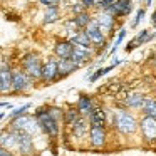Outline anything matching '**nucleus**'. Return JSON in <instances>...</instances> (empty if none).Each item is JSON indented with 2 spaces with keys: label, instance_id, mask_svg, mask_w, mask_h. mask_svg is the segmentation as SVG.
<instances>
[{
  "label": "nucleus",
  "instance_id": "1",
  "mask_svg": "<svg viewBox=\"0 0 156 156\" xmlns=\"http://www.w3.org/2000/svg\"><path fill=\"white\" fill-rule=\"evenodd\" d=\"M55 112H57V109H39L34 116L39 124V129L51 138H55L61 129L59 128V116Z\"/></svg>",
  "mask_w": 156,
  "mask_h": 156
},
{
  "label": "nucleus",
  "instance_id": "2",
  "mask_svg": "<svg viewBox=\"0 0 156 156\" xmlns=\"http://www.w3.org/2000/svg\"><path fill=\"white\" fill-rule=\"evenodd\" d=\"M114 126L121 134L129 136L138 131V119L134 118L133 112L121 109V111L114 112Z\"/></svg>",
  "mask_w": 156,
  "mask_h": 156
},
{
  "label": "nucleus",
  "instance_id": "3",
  "mask_svg": "<svg viewBox=\"0 0 156 156\" xmlns=\"http://www.w3.org/2000/svg\"><path fill=\"white\" fill-rule=\"evenodd\" d=\"M42 64H44V62H42L41 55L35 54V52H29V54H25L24 59H22V71H24L32 81H34V79L37 81V79H41Z\"/></svg>",
  "mask_w": 156,
  "mask_h": 156
},
{
  "label": "nucleus",
  "instance_id": "4",
  "mask_svg": "<svg viewBox=\"0 0 156 156\" xmlns=\"http://www.w3.org/2000/svg\"><path fill=\"white\" fill-rule=\"evenodd\" d=\"M12 128L10 129H17V131H24L27 133V134H30L32 138H34L35 133H39L41 129H39V124L37 121H35L34 116H29V114H24V116H19V118L12 119Z\"/></svg>",
  "mask_w": 156,
  "mask_h": 156
},
{
  "label": "nucleus",
  "instance_id": "5",
  "mask_svg": "<svg viewBox=\"0 0 156 156\" xmlns=\"http://www.w3.org/2000/svg\"><path fill=\"white\" fill-rule=\"evenodd\" d=\"M32 87V79L22 69H12V91L25 92Z\"/></svg>",
  "mask_w": 156,
  "mask_h": 156
},
{
  "label": "nucleus",
  "instance_id": "6",
  "mask_svg": "<svg viewBox=\"0 0 156 156\" xmlns=\"http://www.w3.org/2000/svg\"><path fill=\"white\" fill-rule=\"evenodd\" d=\"M12 131H14L15 141H17V151L22 156H30L34 153V138L24 131H17V129H12Z\"/></svg>",
  "mask_w": 156,
  "mask_h": 156
},
{
  "label": "nucleus",
  "instance_id": "7",
  "mask_svg": "<svg viewBox=\"0 0 156 156\" xmlns=\"http://www.w3.org/2000/svg\"><path fill=\"white\" fill-rule=\"evenodd\" d=\"M84 34L87 35L89 42H91V47H99V49H101L102 45H104L106 34H104V32H101V29L98 27V24H96L94 19H92V20L89 22V25L84 29Z\"/></svg>",
  "mask_w": 156,
  "mask_h": 156
},
{
  "label": "nucleus",
  "instance_id": "8",
  "mask_svg": "<svg viewBox=\"0 0 156 156\" xmlns=\"http://www.w3.org/2000/svg\"><path fill=\"white\" fill-rule=\"evenodd\" d=\"M138 128H139V131H141V136H143L144 141H148V143L156 141V119L144 116V118L138 122Z\"/></svg>",
  "mask_w": 156,
  "mask_h": 156
},
{
  "label": "nucleus",
  "instance_id": "9",
  "mask_svg": "<svg viewBox=\"0 0 156 156\" xmlns=\"http://www.w3.org/2000/svg\"><path fill=\"white\" fill-rule=\"evenodd\" d=\"M92 57V47H82V45H74L71 54V61L74 62L77 67H82L84 64H87Z\"/></svg>",
  "mask_w": 156,
  "mask_h": 156
},
{
  "label": "nucleus",
  "instance_id": "10",
  "mask_svg": "<svg viewBox=\"0 0 156 156\" xmlns=\"http://www.w3.org/2000/svg\"><path fill=\"white\" fill-rule=\"evenodd\" d=\"M106 10L112 15V17H126L131 14L133 10V0H116L112 5H109Z\"/></svg>",
  "mask_w": 156,
  "mask_h": 156
},
{
  "label": "nucleus",
  "instance_id": "11",
  "mask_svg": "<svg viewBox=\"0 0 156 156\" xmlns=\"http://www.w3.org/2000/svg\"><path fill=\"white\" fill-rule=\"evenodd\" d=\"M41 79L44 82H54L59 79V72H57V59H49L42 64V72H41Z\"/></svg>",
  "mask_w": 156,
  "mask_h": 156
},
{
  "label": "nucleus",
  "instance_id": "12",
  "mask_svg": "<svg viewBox=\"0 0 156 156\" xmlns=\"http://www.w3.org/2000/svg\"><path fill=\"white\" fill-rule=\"evenodd\" d=\"M96 20V24H98V27L101 29V32H104V34H108V32H111L112 29H114V22L116 19L112 17L111 14H109L108 10H101L96 14V17H92Z\"/></svg>",
  "mask_w": 156,
  "mask_h": 156
},
{
  "label": "nucleus",
  "instance_id": "13",
  "mask_svg": "<svg viewBox=\"0 0 156 156\" xmlns=\"http://www.w3.org/2000/svg\"><path fill=\"white\" fill-rule=\"evenodd\" d=\"M106 128L101 126H89V141L92 148H102L106 144Z\"/></svg>",
  "mask_w": 156,
  "mask_h": 156
},
{
  "label": "nucleus",
  "instance_id": "14",
  "mask_svg": "<svg viewBox=\"0 0 156 156\" xmlns=\"http://www.w3.org/2000/svg\"><path fill=\"white\" fill-rule=\"evenodd\" d=\"M12 91V67L4 64L0 67V94H7Z\"/></svg>",
  "mask_w": 156,
  "mask_h": 156
},
{
  "label": "nucleus",
  "instance_id": "15",
  "mask_svg": "<svg viewBox=\"0 0 156 156\" xmlns=\"http://www.w3.org/2000/svg\"><path fill=\"white\" fill-rule=\"evenodd\" d=\"M151 39H153V35L149 34L148 29H143L141 32H138V35H136V37H133L131 41L128 42V45L124 47V51H126V52H131V51H134L136 47H139V45H143V44H146V42H149Z\"/></svg>",
  "mask_w": 156,
  "mask_h": 156
},
{
  "label": "nucleus",
  "instance_id": "16",
  "mask_svg": "<svg viewBox=\"0 0 156 156\" xmlns=\"http://www.w3.org/2000/svg\"><path fill=\"white\" fill-rule=\"evenodd\" d=\"M0 146L9 151H17V141H15V134L12 129H5L0 133Z\"/></svg>",
  "mask_w": 156,
  "mask_h": 156
},
{
  "label": "nucleus",
  "instance_id": "17",
  "mask_svg": "<svg viewBox=\"0 0 156 156\" xmlns=\"http://www.w3.org/2000/svg\"><path fill=\"white\" fill-rule=\"evenodd\" d=\"M72 49H74V45L69 41H59L57 44L54 45V54L57 55L59 59H69L72 54Z\"/></svg>",
  "mask_w": 156,
  "mask_h": 156
},
{
  "label": "nucleus",
  "instance_id": "18",
  "mask_svg": "<svg viewBox=\"0 0 156 156\" xmlns=\"http://www.w3.org/2000/svg\"><path fill=\"white\" fill-rule=\"evenodd\" d=\"M94 106H92V99L89 96H84L82 94L77 101V112L82 116V118H89V114L92 112Z\"/></svg>",
  "mask_w": 156,
  "mask_h": 156
},
{
  "label": "nucleus",
  "instance_id": "19",
  "mask_svg": "<svg viewBox=\"0 0 156 156\" xmlns=\"http://www.w3.org/2000/svg\"><path fill=\"white\" fill-rule=\"evenodd\" d=\"M77 66L71 61V59H59L57 61V72H59V77H64V76L72 74L74 71H77Z\"/></svg>",
  "mask_w": 156,
  "mask_h": 156
},
{
  "label": "nucleus",
  "instance_id": "20",
  "mask_svg": "<svg viewBox=\"0 0 156 156\" xmlns=\"http://www.w3.org/2000/svg\"><path fill=\"white\" fill-rule=\"evenodd\" d=\"M92 20V15L89 14L87 10H84V12H81V14H77V15H74V17L71 19V22H72V25H74L77 30H84L86 27L89 25V22Z\"/></svg>",
  "mask_w": 156,
  "mask_h": 156
},
{
  "label": "nucleus",
  "instance_id": "21",
  "mask_svg": "<svg viewBox=\"0 0 156 156\" xmlns=\"http://www.w3.org/2000/svg\"><path fill=\"white\" fill-rule=\"evenodd\" d=\"M71 128H72V134H74L76 138H84V136L87 134V131H89V122H87L86 118L81 116Z\"/></svg>",
  "mask_w": 156,
  "mask_h": 156
},
{
  "label": "nucleus",
  "instance_id": "22",
  "mask_svg": "<svg viewBox=\"0 0 156 156\" xmlns=\"http://www.w3.org/2000/svg\"><path fill=\"white\" fill-rule=\"evenodd\" d=\"M89 121H91L92 126H101V128H106V111L104 109L94 108L92 112L89 114Z\"/></svg>",
  "mask_w": 156,
  "mask_h": 156
},
{
  "label": "nucleus",
  "instance_id": "23",
  "mask_svg": "<svg viewBox=\"0 0 156 156\" xmlns=\"http://www.w3.org/2000/svg\"><path fill=\"white\" fill-rule=\"evenodd\" d=\"M124 102L129 109H141L143 102H144V96H143L141 92H133V94H129L128 98H126Z\"/></svg>",
  "mask_w": 156,
  "mask_h": 156
},
{
  "label": "nucleus",
  "instance_id": "24",
  "mask_svg": "<svg viewBox=\"0 0 156 156\" xmlns=\"http://www.w3.org/2000/svg\"><path fill=\"white\" fill-rule=\"evenodd\" d=\"M59 17H61V9H59V5L47 7V9H45V14H44V24L45 25L54 24V22L59 20Z\"/></svg>",
  "mask_w": 156,
  "mask_h": 156
},
{
  "label": "nucleus",
  "instance_id": "25",
  "mask_svg": "<svg viewBox=\"0 0 156 156\" xmlns=\"http://www.w3.org/2000/svg\"><path fill=\"white\" fill-rule=\"evenodd\" d=\"M69 42H71L72 45H82V47H91V42H89L87 35L84 34V30H77L74 35H71V37L67 39Z\"/></svg>",
  "mask_w": 156,
  "mask_h": 156
},
{
  "label": "nucleus",
  "instance_id": "26",
  "mask_svg": "<svg viewBox=\"0 0 156 156\" xmlns=\"http://www.w3.org/2000/svg\"><path fill=\"white\" fill-rule=\"evenodd\" d=\"M141 109L144 112V116L156 119V99L154 98H144V102H143Z\"/></svg>",
  "mask_w": 156,
  "mask_h": 156
},
{
  "label": "nucleus",
  "instance_id": "27",
  "mask_svg": "<svg viewBox=\"0 0 156 156\" xmlns=\"http://www.w3.org/2000/svg\"><path fill=\"white\" fill-rule=\"evenodd\" d=\"M79 118H81V114L77 112V109H69V111L64 114V122H66L67 126H72Z\"/></svg>",
  "mask_w": 156,
  "mask_h": 156
},
{
  "label": "nucleus",
  "instance_id": "28",
  "mask_svg": "<svg viewBox=\"0 0 156 156\" xmlns=\"http://www.w3.org/2000/svg\"><path fill=\"white\" fill-rule=\"evenodd\" d=\"M114 67H116V66H114V64H111V66H108V67H101V69H98V71H96L92 76H89V81H91V82L98 81L99 77H102V76H106L108 72H111Z\"/></svg>",
  "mask_w": 156,
  "mask_h": 156
},
{
  "label": "nucleus",
  "instance_id": "29",
  "mask_svg": "<svg viewBox=\"0 0 156 156\" xmlns=\"http://www.w3.org/2000/svg\"><path fill=\"white\" fill-rule=\"evenodd\" d=\"M144 15H146V10H144V9H139V10L136 12V15H134V20L131 22V29H136V27H138L139 22L144 19Z\"/></svg>",
  "mask_w": 156,
  "mask_h": 156
},
{
  "label": "nucleus",
  "instance_id": "30",
  "mask_svg": "<svg viewBox=\"0 0 156 156\" xmlns=\"http://www.w3.org/2000/svg\"><path fill=\"white\" fill-rule=\"evenodd\" d=\"M124 37H126V29H121V30H119V34H118V39H116L114 45H112V49H111V54H114V52L118 51V47L121 45V42L124 41Z\"/></svg>",
  "mask_w": 156,
  "mask_h": 156
},
{
  "label": "nucleus",
  "instance_id": "31",
  "mask_svg": "<svg viewBox=\"0 0 156 156\" xmlns=\"http://www.w3.org/2000/svg\"><path fill=\"white\" fill-rule=\"evenodd\" d=\"M116 0H98L96 2V7L94 9H98V12H101V10H106V9L109 7V5H112Z\"/></svg>",
  "mask_w": 156,
  "mask_h": 156
},
{
  "label": "nucleus",
  "instance_id": "32",
  "mask_svg": "<svg viewBox=\"0 0 156 156\" xmlns=\"http://www.w3.org/2000/svg\"><path fill=\"white\" fill-rule=\"evenodd\" d=\"M29 108H30V104H24V106H20V108L14 109V112L10 114V118L15 119V118H19V116H24L25 111H29Z\"/></svg>",
  "mask_w": 156,
  "mask_h": 156
},
{
  "label": "nucleus",
  "instance_id": "33",
  "mask_svg": "<svg viewBox=\"0 0 156 156\" xmlns=\"http://www.w3.org/2000/svg\"><path fill=\"white\" fill-rule=\"evenodd\" d=\"M69 9H71V12H72L74 15H77V14H81V12H84V10H86V9L82 7V4L79 2V0H76V2H72V4L69 5Z\"/></svg>",
  "mask_w": 156,
  "mask_h": 156
},
{
  "label": "nucleus",
  "instance_id": "34",
  "mask_svg": "<svg viewBox=\"0 0 156 156\" xmlns=\"http://www.w3.org/2000/svg\"><path fill=\"white\" fill-rule=\"evenodd\" d=\"M42 5H45V7H54V5H59L62 2V0H39Z\"/></svg>",
  "mask_w": 156,
  "mask_h": 156
},
{
  "label": "nucleus",
  "instance_id": "35",
  "mask_svg": "<svg viewBox=\"0 0 156 156\" xmlns=\"http://www.w3.org/2000/svg\"><path fill=\"white\" fill-rule=\"evenodd\" d=\"M96 2H98V0H82L81 4H82V7L87 10V9H94L96 7Z\"/></svg>",
  "mask_w": 156,
  "mask_h": 156
},
{
  "label": "nucleus",
  "instance_id": "36",
  "mask_svg": "<svg viewBox=\"0 0 156 156\" xmlns=\"http://www.w3.org/2000/svg\"><path fill=\"white\" fill-rule=\"evenodd\" d=\"M0 156H14V153L9 151V149H4L2 146H0Z\"/></svg>",
  "mask_w": 156,
  "mask_h": 156
},
{
  "label": "nucleus",
  "instance_id": "37",
  "mask_svg": "<svg viewBox=\"0 0 156 156\" xmlns=\"http://www.w3.org/2000/svg\"><path fill=\"white\" fill-rule=\"evenodd\" d=\"M151 24H153V25H156V10L153 12V15H151Z\"/></svg>",
  "mask_w": 156,
  "mask_h": 156
},
{
  "label": "nucleus",
  "instance_id": "38",
  "mask_svg": "<svg viewBox=\"0 0 156 156\" xmlns=\"http://www.w3.org/2000/svg\"><path fill=\"white\" fill-rule=\"evenodd\" d=\"M0 108H10V104L9 102H0Z\"/></svg>",
  "mask_w": 156,
  "mask_h": 156
},
{
  "label": "nucleus",
  "instance_id": "39",
  "mask_svg": "<svg viewBox=\"0 0 156 156\" xmlns=\"http://www.w3.org/2000/svg\"><path fill=\"white\" fill-rule=\"evenodd\" d=\"M4 116H5V114H0V119H2V118H4Z\"/></svg>",
  "mask_w": 156,
  "mask_h": 156
},
{
  "label": "nucleus",
  "instance_id": "40",
  "mask_svg": "<svg viewBox=\"0 0 156 156\" xmlns=\"http://www.w3.org/2000/svg\"><path fill=\"white\" fill-rule=\"evenodd\" d=\"M79 2H82V0H79Z\"/></svg>",
  "mask_w": 156,
  "mask_h": 156
}]
</instances>
